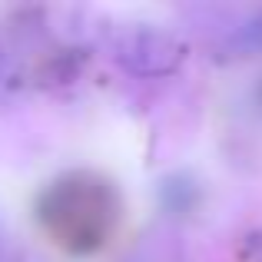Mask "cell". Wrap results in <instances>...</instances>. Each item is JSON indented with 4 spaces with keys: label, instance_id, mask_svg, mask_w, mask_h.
Returning a JSON list of instances; mask_svg holds the SVG:
<instances>
[{
    "label": "cell",
    "instance_id": "3957f363",
    "mask_svg": "<svg viewBox=\"0 0 262 262\" xmlns=\"http://www.w3.org/2000/svg\"><path fill=\"white\" fill-rule=\"evenodd\" d=\"M236 43L252 53L262 50V10H256L249 20H243V27L236 30Z\"/></svg>",
    "mask_w": 262,
    "mask_h": 262
},
{
    "label": "cell",
    "instance_id": "7a4b0ae2",
    "mask_svg": "<svg viewBox=\"0 0 262 262\" xmlns=\"http://www.w3.org/2000/svg\"><path fill=\"white\" fill-rule=\"evenodd\" d=\"M110 50L126 70L143 73V77H160L179 67L183 60V43L169 37L166 30H156L149 24H129L110 40Z\"/></svg>",
    "mask_w": 262,
    "mask_h": 262
},
{
    "label": "cell",
    "instance_id": "6da1fadb",
    "mask_svg": "<svg viewBox=\"0 0 262 262\" xmlns=\"http://www.w3.org/2000/svg\"><path fill=\"white\" fill-rule=\"evenodd\" d=\"M40 226L67 252H96L120 223V192L100 173H67L43 189L37 206Z\"/></svg>",
    "mask_w": 262,
    "mask_h": 262
}]
</instances>
